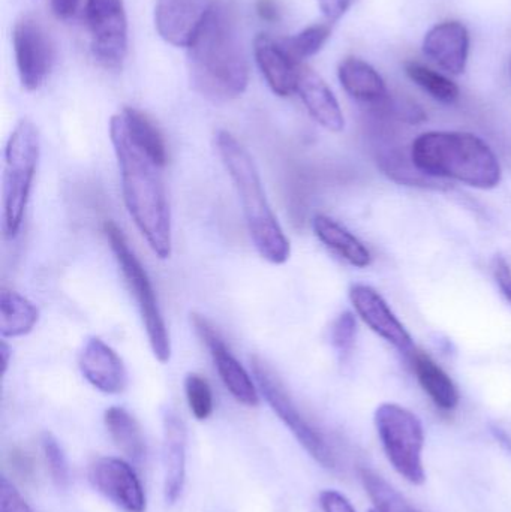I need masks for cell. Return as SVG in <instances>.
Segmentation results:
<instances>
[{
    "mask_svg": "<svg viewBox=\"0 0 511 512\" xmlns=\"http://www.w3.org/2000/svg\"><path fill=\"white\" fill-rule=\"evenodd\" d=\"M192 87L213 102L239 98L248 89L249 63L237 29L236 9L215 0L188 47Z\"/></svg>",
    "mask_w": 511,
    "mask_h": 512,
    "instance_id": "cell-1",
    "label": "cell"
},
{
    "mask_svg": "<svg viewBox=\"0 0 511 512\" xmlns=\"http://www.w3.org/2000/svg\"><path fill=\"white\" fill-rule=\"evenodd\" d=\"M110 138L119 162L123 200L129 216L153 254L168 259L173 252V233L161 168L129 140L117 114L110 120Z\"/></svg>",
    "mask_w": 511,
    "mask_h": 512,
    "instance_id": "cell-2",
    "label": "cell"
},
{
    "mask_svg": "<svg viewBox=\"0 0 511 512\" xmlns=\"http://www.w3.org/2000/svg\"><path fill=\"white\" fill-rule=\"evenodd\" d=\"M215 146L239 194L246 227L258 254L270 264H285L291 254L290 240L285 236L267 201L263 182L251 153L228 131L216 132Z\"/></svg>",
    "mask_w": 511,
    "mask_h": 512,
    "instance_id": "cell-3",
    "label": "cell"
},
{
    "mask_svg": "<svg viewBox=\"0 0 511 512\" xmlns=\"http://www.w3.org/2000/svg\"><path fill=\"white\" fill-rule=\"evenodd\" d=\"M411 161L420 173L477 189L500 185L501 165L491 147L468 132H426L414 140Z\"/></svg>",
    "mask_w": 511,
    "mask_h": 512,
    "instance_id": "cell-4",
    "label": "cell"
},
{
    "mask_svg": "<svg viewBox=\"0 0 511 512\" xmlns=\"http://www.w3.org/2000/svg\"><path fill=\"white\" fill-rule=\"evenodd\" d=\"M39 155L38 129L30 120H20L9 135L3 164V233L8 239H15L23 227Z\"/></svg>",
    "mask_w": 511,
    "mask_h": 512,
    "instance_id": "cell-5",
    "label": "cell"
},
{
    "mask_svg": "<svg viewBox=\"0 0 511 512\" xmlns=\"http://www.w3.org/2000/svg\"><path fill=\"white\" fill-rule=\"evenodd\" d=\"M104 234L110 243L120 271L125 277L126 285L129 286L135 301H137L150 348L159 363H168L171 358L170 336H168L167 325H165L164 316L159 309L158 298H156L149 274L140 259L135 256L134 251L129 248L123 231L114 222H105Z\"/></svg>",
    "mask_w": 511,
    "mask_h": 512,
    "instance_id": "cell-6",
    "label": "cell"
},
{
    "mask_svg": "<svg viewBox=\"0 0 511 512\" xmlns=\"http://www.w3.org/2000/svg\"><path fill=\"white\" fill-rule=\"evenodd\" d=\"M375 427L393 469L414 486L425 483V430L419 417L404 406L383 403L375 412Z\"/></svg>",
    "mask_w": 511,
    "mask_h": 512,
    "instance_id": "cell-7",
    "label": "cell"
},
{
    "mask_svg": "<svg viewBox=\"0 0 511 512\" xmlns=\"http://www.w3.org/2000/svg\"><path fill=\"white\" fill-rule=\"evenodd\" d=\"M251 367L258 390L263 394L273 412L281 418L282 423L296 436L299 444L321 466L329 469L335 468V454L327 444L326 438L299 411L278 376L258 357L251 358Z\"/></svg>",
    "mask_w": 511,
    "mask_h": 512,
    "instance_id": "cell-8",
    "label": "cell"
},
{
    "mask_svg": "<svg viewBox=\"0 0 511 512\" xmlns=\"http://www.w3.org/2000/svg\"><path fill=\"white\" fill-rule=\"evenodd\" d=\"M84 24L93 59L105 69L122 68L128 54V17L123 0H86Z\"/></svg>",
    "mask_w": 511,
    "mask_h": 512,
    "instance_id": "cell-9",
    "label": "cell"
},
{
    "mask_svg": "<svg viewBox=\"0 0 511 512\" xmlns=\"http://www.w3.org/2000/svg\"><path fill=\"white\" fill-rule=\"evenodd\" d=\"M12 45L21 86L35 92L44 86L56 60L53 38L41 21L24 15L15 23Z\"/></svg>",
    "mask_w": 511,
    "mask_h": 512,
    "instance_id": "cell-10",
    "label": "cell"
},
{
    "mask_svg": "<svg viewBox=\"0 0 511 512\" xmlns=\"http://www.w3.org/2000/svg\"><path fill=\"white\" fill-rule=\"evenodd\" d=\"M92 486L123 512H146L143 484L134 469L117 457H99L89 468Z\"/></svg>",
    "mask_w": 511,
    "mask_h": 512,
    "instance_id": "cell-11",
    "label": "cell"
},
{
    "mask_svg": "<svg viewBox=\"0 0 511 512\" xmlns=\"http://www.w3.org/2000/svg\"><path fill=\"white\" fill-rule=\"evenodd\" d=\"M191 321L195 333L209 349L213 363H215L216 370H218L219 378L224 382L225 388L230 391L231 396L242 405L251 406V408L252 406H258V403H260L258 385L254 384L245 367L231 354L230 348L225 345L221 334L204 316L195 315L194 313Z\"/></svg>",
    "mask_w": 511,
    "mask_h": 512,
    "instance_id": "cell-12",
    "label": "cell"
},
{
    "mask_svg": "<svg viewBox=\"0 0 511 512\" xmlns=\"http://www.w3.org/2000/svg\"><path fill=\"white\" fill-rule=\"evenodd\" d=\"M215 0H156L155 26L174 47L188 48Z\"/></svg>",
    "mask_w": 511,
    "mask_h": 512,
    "instance_id": "cell-13",
    "label": "cell"
},
{
    "mask_svg": "<svg viewBox=\"0 0 511 512\" xmlns=\"http://www.w3.org/2000/svg\"><path fill=\"white\" fill-rule=\"evenodd\" d=\"M350 300L357 315L369 328L387 342L392 343L402 354L410 357L414 348L413 337L405 330L402 322L390 310L389 304L371 286L354 285L350 289Z\"/></svg>",
    "mask_w": 511,
    "mask_h": 512,
    "instance_id": "cell-14",
    "label": "cell"
},
{
    "mask_svg": "<svg viewBox=\"0 0 511 512\" xmlns=\"http://www.w3.org/2000/svg\"><path fill=\"white\" fill-rule=\"evenodd\" d=\"M84 379L105 394H120L128 387V372L122 358L99 337H90L78 360Z\"/></svg>",
    "mask_w": 511,
    "mask_h": 512,
    "instance_id": "cell-15",
    "label": "cell"
},
{
    "mask_svg": "<svg viewBox=\"0 0 511 512\" xmlns=\"http://www.w3.org/2000/svg\"><path fill=\"white\" fill-rule=\"evenodd\" d=\"M423 53L452 75L464 74L470 54V33L459 21H444L426 33Z\"/></svg>",
    "mask_w": 511,
    "mask_h": 512,
    "instance_id": "cell-16",
    "label": "cell"
},
{
    "mask_svg": "<svg viewBox=\"0 0 511 512\" xmlns=\"http://www.w3.org/2000/svg\"><path fill=\"white\" fill-rule=\"evenodd\" d=\"M254 56L261 74L275 95L285 98L296 92L302 63L288 53L282 42L261 33L254 41Z\"/></svg>",
    "mask_w": 511,
    "mask_h": 512,
    "instance_id": "cell-17",
    "label": "cell"
},
{
    "mask_svg": "<svg viewBox=\"0 0 511 512\" xmlns=\"http://www.w3.org/2000/svg\"><path fill=\"white\" fill-rule=\"evenodd\" d=\"M186 441L188 433L182 418L167 409L164 412V496L176 504L186 481Z\"/></svg>",
    "mask_w": 511,
    "mask_h": 512,
    "instance_id": "cell-18",
    "label": "cell"
},
{
    "mask_svg": "<svg viewBox=\"0 0 511 512\" xmlns=\"http://www.w3.org/2000/svg\"><path fill=\"white\" fill-rule=\"evenodd\" d=\"M296 92L315 122L330 132H341L344 129L345 119L338 99L326 81L305 63L300 65Z\"/></svg>",
    "mask_w": 511,
    "mask_h": 512,
    "instance_id": "cell-19",
    "label": "cell"
},
{
    "mask_svg": "<svg viewBox=\"0 0 511 512\" xmlns=\"http://www.w3.org/2000/svg\"><path fill=\"white\" fill-rule=\"evenodd\" d=\"M129 140L143 152L153 164L165 167L168 161L167 144L164 135L152 119L137 108L125 107L117 113Z\"/></svg>",
    "mask_w": 511,
    "mask_h": 512,
    "instance_id": "cell-20",
    "label": "cell"
},
{
    "mask_svg": "<svg viewBox=\"0 0 511 512\" xmlns=\"http://www.w3.org/2000/svg\"><path fill=\"white\" fill-rule=\"evenodd\" d=\"M411 364H413L414 373L417 381L422 385L425 393L431 397L438 409L444 412H452L459 405V391L455 382L450 376L432 360L429 355L420 351H414L410 355Z\"/></svg>",
    "mask_w": 511,
    "mask_h": 512,
    "instance_id": "cell-21",
    "label": "cell"
},
{
    "mask_svg": "<svg viewBox=\"0 0 511 512\" xmlns=\"http://www.w3.org/2000/svg\"><path fill=\"white\" fill-rule=\"evenodd\" d=\"M339 81L351 98L378 104L387 98V87L381 75L365 60L347 57L338 69Z\"/></svg>",
    "mask_w": 511,
    "mask_h": 512,
    "instance_id": "cell-22",
    "label": "cell"
},
{
    "mask_svg": "<svg viewBox=\"0 0 511 512\" xmlns=\"http://www.w3.org/2000/svg\"><path fill=\"white\" fill-rule=\"evenodd\" d=\"M312 227L321 243L354 267L365 268L371 265L372 256L368 248L338 222L327 216L318 215L315 216Z\"/></svg>",
    "mask_w": 511,
    "mask_h": 512,
    "instance_id": "cell-23",
    "label": "cell"
},
{
    "mask_svg": "<svg viewBox=\"0 0 511 512\" xmlns=\"http://www.w3.org/2000/svg\"><path fill=\"white\" fill-rule=\"evenodd\" d=\"M104 423L116 447L132 462L143 463L147 456L146 439L138 421L120 406L108 408L104 414Z\"/></svg>",
    "mask_w": 511,
    "mask_h": 512,
    "instance_id": "cell-24",
    "label": "cell"
},
{
    "mask_svg": "<svg viewBox=\"0 0 511 512\" xmlns=\"http://www.w3.org/2000/svg\"><path fill=\"white\" fill-rule=\"evenodd\" d=\"M39 310L32 301L15 291L0 292V336L15 339L26 336L38 324Z\"/></svg>",
    "mask_w": 511,
    "mask_h": 512,
    "instance_id": "cell-25",
    "label": "cell"
},
{
    "mask_svg": "<svg viewBox=\"0 0 511 512\" xmlns=\"http://www.w3.org/2000/svg\"><path fill=\"white\" fill-rule=\"evenodd\" d=\"M359 474L363 487L374 504L375 512H419L398 490L393 489L384 478L371 469L362 468Z\"/></svg>",
    "mask_w": 511,
    "mask_h": 512,
    "instance_id": "cell-26",
    "label": "cell"
},
{
    "mask_svg": "<svg viewBox=\"0 0 511 512\" xmlns=\"http://www.w3.org/2000/svg\"><path fill=\"white\" fill-rule=\"evenodd\" d=\"M405 72L417 86L422 87L437 101L444 102V104H453L458 101L459 87L440 72L419 62L405 63Z\"/></svg>",
    "mask_w": 511,
    "mask_h": 512,
    "instance_id": "cell-27",
    "label": "cell"
},
{
    "mask_svg": "<svg viewBox=\"0 0 511 512\" xmlns=\"http://www.w3.org/2000/svg\"><path fill=\"white\" fill-rule=\"evenodd\" d=\"M330 35H332V23L326 21V23L312 24L297 35L285 38L282 45L297 62L303 63V60L314 56L324 47Z\"/></svg>",
    "mask_w": 511,
    "mask_h": 512,
    "instance_id": "cell-28",
    "label": "cell"
},
{
    "mask_svg": "<svg viewBox=\"0 0 511 512\" xmlns=\"http://www.w3.org/2000/svg\"><path fill=\"white\" fill-rule=\"evenodd\" d=\"M185 393L192 415L198 421L207 420L213 412V393L207 379L198 373H189L185 378Z\"/></svg>",
    "mask_w": 511,
    "mask_h": 512,
    "instance_id": "cell-29",
    "label": "cell"
},
{
    "mask_svg": "<svg viewBox=\"0 0 511 512\" xmlns=\"http://www.w3.org/2000/svg\"><path fill=\"white\" fill-rule=\"evenodd\" d=\"M41 444L45 462H47L54 483L60 489H65L69 484V465L62 445L59 444L56 436L51 435L50 432H45L42 435Z\"/></svg>",
    "mask_w": 511,
    "mask_h": 512,
    "instance_id": "cell-30",
    "label": "cell"
},
{
    "mask_svg": "<svg viewBox=\"0 0 511 512\" xmlns=\"http://www.w3.org/2000/svg\"><path fill=\"white\" fill-rule=\"evenodd\" d=\"M356 333V318H354L353 313L344 312L333 322L330 340H332V345L335 346V349H338L341 354H347L353 348Z\"/></svg>",
    "mask_w": 511,
    "mask_h": 512,
    "instance_id": "cell-31",
    "label": "cell"
},
{
    "mask_svg": "<svg viewBox=\"0 0 511 512\" xmlns=\"http://www.w3.org/2000/svg\"><path fill=\"white\" fill-rule=\"evenodd\" d=\"M0 512H33L14 483L5 475L0 478Z\"/></svg>",
    "mask_w": 511,
    "mask_h": 512,
    "instance_id": "cell-32",
    "label": "cell"
},
{
    "mask_svg": "<svg viewBox=\"0 0 511 512\" xmlns=\"http://www.w3.org/2000/svg\"><path fill=\"white\" fill-rule=\"evenodd\" d=\"M320 505L324 512H357L350 501L336 490L320 493Z\"/></svg>",
    "mask_w": 511,
    "mask_h": 512,
    "instance_id": "cell-33",
    "label": "cell"
},
{
    "mask_svg": "<svg viewBox=\"0 0 511 512\" xmlns=\"http://www.w3.org/2000/svg\"><path fill=\"white\" fill-rule=\"evenodd\" d=\"M317 3L324 18L333 24L350 11L354 0H317Z\"/></svg>",
    "mask_w": 511,
    "mask_h": 512,
    "instance_id": "cell-34",
    "label": "cell"
},
{
    "mask_svg": "<svg viewBox=\"0 0 511 512\" xmlns=\"http://www.w3.org/2000/svg\"><path fill=\"white\" fill-rule=\"evenodd\" d=\"M494 273L501 292H503L504 297L511 303V268L510 265L507 264L506 259H495Z\"/></svg>",
    "mask_w": 511,
    "mask_h": 512,
    "instance_id": "cell-35",
    "label": "cell"
},
{
    "mask_svg": "<svg viewBox=\"0 0 511 512\" xmlns=\"http://www.w3.org/2000/svg\"><path fill=\"white\" fill-rule=\"evenodd\" d=\"M257 14L267 23H276L281 18V8L276 0H257Z\"/></svg>",
    "mask_w": 511,
    "mask_h": 512,
    "instance_id": "cell-36",
    "label": "cell"
},
{
    "mask_svg": "<svg viewBox=\"0 0 511 512\" xmlns=\"http://www.w3.org/2000/svg\"><path fill=\"white\" fill-rule=\"evenodd\" d=\"M81 0H50L51 9L53 14L60 20L71 18L78 9Z\"/></svg>",
    "mask_w": 511,
    "mask_h": 512,
    "instance_id": "cell-37",
    "label": "cell"
},
{
    "mask_svg": "<svg viewBox=\"0 0 511 512\" xmlns=\"http://www.w3.org/2000/svg\"><path fill=\"white\" fill-rule=\"evenodd\" d=\"M12 466L17 469L18 474L23 475V477L30 478L33 474V465L30 457L27 456L23 451L15 450L14 453H11Z\"/></svg>",
    "mask_w": 511,
    "mask_h": 512,
    "instance_id": "cell-38",
    "label": "cell"
},
{
    "mask_svg": "<svg viewBox=\"0 0 511 512\" xmlns=\"http://www.w3.org/2000/svg\"><path fill=\"white\" fill-rule=\"evenodd\" d=\"M11 349H9V346L6 345L5 339L2 340V345H0V355H2V361H3V375H5L6 370H8L9 366V355H11Z\"/></svg>",
    "mask_w": 511,
    "mask_h": 512,
    "instance_id": "cell-39",
    "label": "cell"
},
{
    "mask_svg": "<svg viewBox=\"0 0 511 512\" xmlns=\"http://www.w3.org/2000/svg\"><path fill=\"white\" fill-rule=\"evenodd\" d=\"M369 512H375V511H374V510H372V511H369Z\"/></svg>",
    "mask_w": 511,
    "mask_h": 512,
    "instance_id": "cell-40",
    "label": "cell"
}]
</instances>
